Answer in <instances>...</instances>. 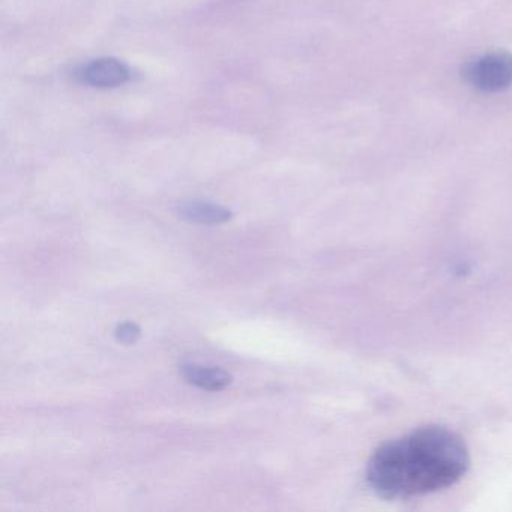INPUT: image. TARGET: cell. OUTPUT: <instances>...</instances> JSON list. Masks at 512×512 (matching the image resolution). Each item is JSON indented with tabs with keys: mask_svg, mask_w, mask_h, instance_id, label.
<instances>
[{
	"mask_svg": "<svg viewBox=\"0 0 512 512\" xmlns=\"http://www.w3.org/2000/svg\"><path fill=\"white\" fill-rule=\"evenodd\" d=\"M140 334H142L140 326L133 322L122 323L115 331L116 340H118L119 343L127 344V346L136 343L140 338Z\"/></svg>",
	"mask_w": 512,
	"mask_h": 512,
	"instance_id": "8992f818",
	"label": "cell"
},
{
	"mask_svg": "<svg viewBox=\"0 0 512 512\" xmlns=\"http://www.w3.org/2000/svg\"><path fill=\"white\" fill-rule=\"evenodd\" d=\"M178 214L182 220L190 223L218 226L232 220V211L217 203L190 200L178 206Z\"/></svg>",
	"mask_w": 512,
	"mask_h": 512,
	"instance_id": "5b68a950",
	"label": "cell"
},
{
	"mask_svg": "<svg viewBox=\"0 0 512 512\" xmlns=\"http://www.w3.org/2000/svg\"><path fill=\"white\" fill-rule=\"evenodd\" d=\"M131 70L125 62L116 58H98L82 65L76 77L91 88H118L131 80Z\"/></svg>",
	"mask_w": 512,
	"mask_h": 512,
	"instance_id": "3957f363",
	"label": "cell"
},
{
	"mask_svg": "<svg viewBox=\"0 0 512 512\" xmlns=\"http://www.w3.org/2000/svg\"><path fill=\"white\" fill-rule=\"evenodd\" d=\"M467 83L482 92H500L512 85V55L493 52L467 62L463 68Z\"/></svg>",
	"mask_w": 512,
	"mask_h": 512,
	"instance_id": "7a4b0ae2",
	"label": "cell"
},
{
	"mask_svg": "<svg viewBox=\"0 0 512 512\" xmlns=\"http://www.w3.org/2000/svg\"><path fill=\"white\" fill-rule=\"evenodd\" d=\"M182 379L203 391H223L233 382L232 374L220 367L200 364H184L179 368Z\"/></svg>",
	"mask_w": 512,
	"mask_h": 512,
	"instance_id": "277c9868",
	"label": "cell"
},
{
	"mask_svg": "<svg viewBox=\"0 0 512 512\" xmlns=\"http://www.w3.org/2000/svg\"><path fill=\"white\" fill-rule=\"evenodd\" d=\"M469 464L463 439L448 428L430 425L377 448L368 460L367 482L385 499H410L452 487Z\"/></svg>",
	"mask_w": 512,
	"mask_h": 512,
	"instance_id": "6da1fadb",
	"label": "cell"
}]
</instances>
